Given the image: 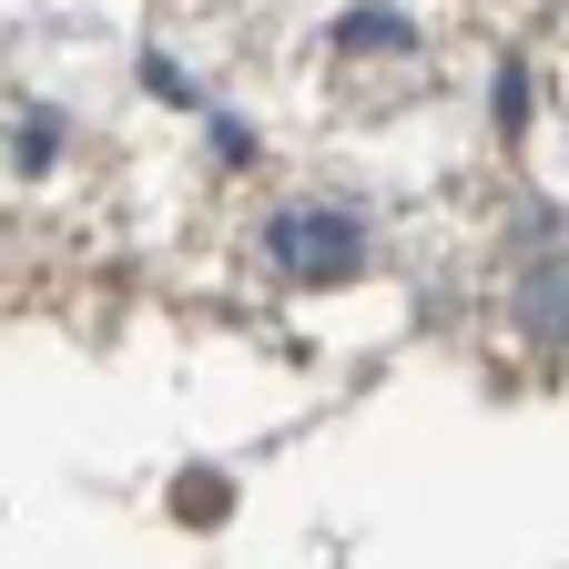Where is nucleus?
Returning a JSON list of instances; mask_svg holds the SVG:
<instances>
[{
  "label": "nucleus",
  "instance_id": "obj_2",
  "mask_svg": "<svg viewBox=\"0 0 569 569\" xmlns=\"http://www.w3.org/2000/svg\"><path fill=\"white\" fill-rule=\"evenodd\" d=\"M519 326H529L539 346H569V254L529 264V284H519Z\"/></svg>",
  "mask_w": 569,
  "mask_h": 569
},
{
  "label": "nucleus",
  "instance_id": "obj_1",
  "mask_svg": "<svg viewBox=\"0 0 569 569\" xmlns=\"http://www.w3.org/2000/svg\"><path fill=\"white\" fill-rule=\"evenodd\" d=\"M274 264H284V284H346L367 264V224L336 203H296V213H274Z\"/></svg>",
  "mask_w": 569,
  "mask_h": 569
},
{
  "label": "nucleus",
  "instance_id": "obj_3",
  "mask_svg": "<svg viewBox=\"0 0 569 569\" xmlns=\"http://www.w3.org/2000/svg\"><path fill=\"white\" fill-rule=\"evenodd\" d=\"M367 41H377V51H397V41H407V21H397V11H377V21H346V51H367Z\"/></svg>",
  "mask_w": 569,
  "mask_h": 569
}]
</instances>
